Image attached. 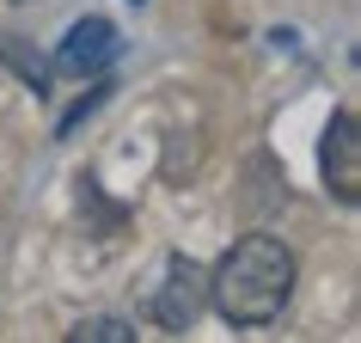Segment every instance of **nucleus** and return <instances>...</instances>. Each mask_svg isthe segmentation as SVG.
I'll list each match as a JSON object with an SVG mask.
<instances>
[{"label":"nucleus","instance_id":"1","mask_svg":"<svg viewBox=\"0 0 361 343\" xmlns=\"http://www.w3.org/2000/svg\"><path fill=\"white\" fill-rule=\"evenodd\" d=\"M294 251L276 233H245L239 246L209 270V301L227 325H269L294 294Z\"/></svg>","mask_w":361,"mask_h":343},{"label":"nucleus","instance_id":"2","mask_svg":"<svg viewBox=\"0 0 361 343\" xmlns=\"http://www.w3.org/2000/svg\"><path fill=\"white\" fill-rule=\"evenodd\" d=\"M319 172H324V191L349 203H361V123L355 111H337L324 123V141H319Z\"/></svg>","mask_w":361,"mask_h":343},{"label":"nucleus","instance_id":"3","mask_svg":"<svg viewBox=\"0 0 361 343\" xmlns=\"http://www.w3.org/2000/svg\"><path fill=\"white\" fill-rule=\"evenodd\" d=\"M202 306H209V270L196 264V258H166V282L153 294V319L166 325V331H190L202 319Z\"/></svg>","mask_w":361,"mask_h":343},{"label":"nucleus","instance_id":"4","mask_svg":"<svg viewBox=\"0 0 361 343\" xmlns=\"http://www.w3.org/2000/svg\"><path fill=\"white\" fill-rule=\"evenodd\" d=\"M116 49H123L116 25L92 13V19L68 25V37H61V49H56V68H61V74H98L104 61H116Z\"/></svg>","mask_w":361,"mask_h":343},{"label":"nucleus","instance_id":"5","mask_svg":"<svg viewBox=\"0 0 361 343\" xmlns=\"http://www.w3.org/2000/svg\"><path fill=\"white\" fill-rule=\"evenodd\" d=\"M68 343H135V325L123 319H80L68 331Z\"/></svg>","mask_w":361,"mask_h":343},{"label":"nucleus","instance_id":"6","mask_svg":"<svg viewBox=\"0 0 361 343\" xmlns=\"http://www.w3.org/2000/svg\"><path fill=\"white\" fill-rule=\"evenodd\" d=\"M0 61H13V68L31 80V86H43V80H49V61H43V56H25L13 37H0Z\"/></svg>","mask_w":361,"mask_h":343},{"label":"nucleus","instance_id":"7","mask_svg":"<svg viewBox=\"0 0 361 343\" xmlns=\"http://www.w3.org/2000/svg\"><path fill=\"white\" fill-rule=\"evenodd\" d=\"M135 6H141V0H135Z\"/></svg>","mask_w":361,"mask_h":343}]
</instances>
